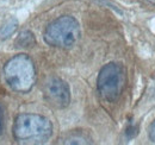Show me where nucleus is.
<instances>
[{"mask_svg": "<svg viewBox=\"0 0 155 145\" xmlns=\"http://www.w3.org/2000/svg\"><path fill=\"white\" fill-rule=\"evenodd\" d=\"M53 136L51 121L39 114H19L13 124V137L20 144H44Z\"/></svg>", "mask_w": 155, "mask_h": 145, "instance_id": "obj_1", "label": "nucleus"}, {"mask_svg": "<svg viewBox=\"0 0 155 145\" xmlns=\"http://www.w3.org/2000/svg\"><path fill=\"white\" fill-rule=\"evenodd\" d=\"M4 79L7 86L18 93H28L36 83V68L28 55L12 57L4 67Z\"/></svg>", "mask_w": 155, "mask_h": 145, "instance_id": "obj_2", "label": "nucleus"}, {"mask_svg": "<svg viewBox=\"0 0 155 145\" xmlns=\"http://www.w3.org/2000/svg\"><path fill=\"white\" fill-rule=\"evenodd\" d=\"M81 36L78 20L72 16H61L49 23L43 32L44 42L58 49L72 48Z\"/></svg>", "mask_w": 155, "mask_h": 145, "instance_id": "obj_3", "label": "nucleus"}, {"mask_svg": "<svg viewBox=\"0 0 155 145\" xmlns=\"http://www.w3.org/2000/svg\"><path fill=\"white\" fill-rule=\"evenodd\" d=\"M127 83L124 68L116 62L105 64L97 77V89L100 96L107 102H115L119 99Z\"/></svg>", "mask_w": 155, "mask_h": 145, "instance_id": "obj_4", "label": "nucleus"}, {"mask_svg": "<svg viewBox=\"0 0 155 145\" xmlns=\"http://www.w3.org/2000/svg\"><path fill=\"white\" fill-rule=\"evenodd\" d=\"M44 101L55 109H63L71 104V91L66 81L58 76H50L43 85Z\"/></svg>", "mask_w": 155, "mask_h": 145, "instance_id": "obj_5", "label": "nucleus"}, {"mask_svg": "<svg viewBox=\"0 0 155 145\" xmlns=\"http://www.w3.org/2000/svg\"><path fill=\"white\" fill-rule=\"evenodd\" d=\"M62 144H92V139L82 131H71L60 139Z\"/></svg>", "mask_w": 155, "mask_h": 145, "instance_id": "obj_6", "label": "nucleus"}, {"mask_svg": "<svg viewBox=\"0 0 155 145\" xmlns=\"http://www.w3.org/2000/svg\"><path fill=\"white\" fill-rule=\"evenodd\" d=\"M18 29V21L16 18H10L8 20H6L1 29H0V38L1 39H7L12 36Z\"/></svg>", "mask_w": 155, "mask_h": 145, "instance_id": "obj_7", "label": "nucleus"}, {"mask_svg": "<svg viewBox=\"0 0 155 145\" xmlns=\"http://www.w3.org/2000/svg\"><path fill=\"white\" fill-rule=\"evenodd\" d=\"M34 44H35V37L34 34L29 30L23 31L17 38V45L20 48H30Z\"/></svg>", "mask_w": 155, "mask_h": 145, "instance_id": "obj_8", "label": "nucleus"}, {"mask_svg": "<svg viewBox=\"0 0 155 145\" xmlns=\"http://www.w3.org/2000/svg\"><path fill=\"white\" fill-rule=\"evenodd\" d=\"M149 139L155 144V120L149 126Z\"/></svg>", "mask_w": 155, "mask_h": 145, "instance_id": "obj_9", "label": "nucleus"}, {"mask_svg": "<svg viewBox=\"0 0 155 145\" xmlns=\"http://www.w3.org/2000/svg\"><path fill=\"white\" fill-rule=\"evenodd\" d=\"M2 128H4V112H2L1 106H0V134L2 132Z\"/></svg>", "mask_w": 155, "mask_h": 145, "instance_id": "obj_10", "label": "nucleus"}, {"mask_svg": "<svg viewBox=\"0 0 155 145\" xmlns=\"http://www.w3.org/2000/svg\"><path fill=\"white\" fill-rule=\"evenodd\" d=\"M148 1H149V2H152V4H154V5H155V0H148Z\"/></svg>", "mask_w": 155, "mask_h": 145, "instance_id": "obj_11", "label": "nucleus"}]
</instances>
